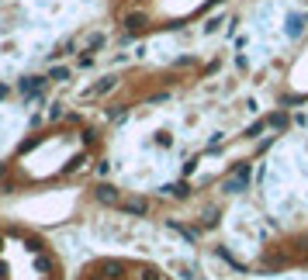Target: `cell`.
Returning a JSON list of instances; mask_svg holds the SVG:
<instances>
[{
    "label": "cell",
    "instance_id": "1",
    "mask_svg": "<svg viewBox=\"0 0 308 280\" xmlns=\"http://www.w3.org/2000/svg\"><path fill=\"white\" fill-rule=\"evenodd\" d=\"M118 208H121V211H132V215H146V211H149V204H146L142 197H135V201H121Z\"/></svg>",
    "mask_w": 308,
    "mask_h": 280
},
{
    "label": "cell",
    "instance_id": "3",
    "mask_svg": "<svg viewBox=\"0 0 308 280\" xmlns=\"http://www.w3.org/2000/svg\"><path fill=\"white\" fill-rule=\"evenodd\" d=\"M42 83H45V80H28V83H21V94H39Z\"/></svg>",
    "mask_w": 308,
    "mask_h": 280
},
{
    "label": "cell",
    "instance_id": "2",
    "mask_svg": "<svg viewBox=\"0 0 308 280\" xmlns=\"http://www.w3.org/2000/svg\"><path fill=\"white\" fill-rule=\"evenodd\" d=\"M97 197L104 201V204H121V201H118V194L111 190V187H100V190H97Z\"/></svg>",
    "mask_w": 308,
    "mask_h": 280
},
{
    "label": "cell",
    "instance_id": "4",
    "mask_svg": "<svg viewBox=\"0 0 308 280\" xmlns=\"http://www.w3.org/2000/svg\"><path fill=\"white\" fill-rule=\"evenodd\" d=\"M139 280H163L156 270H139Z\"/></svg>",
    "mask_w": 308,
    "mask_h": 280
}]
</instances>
